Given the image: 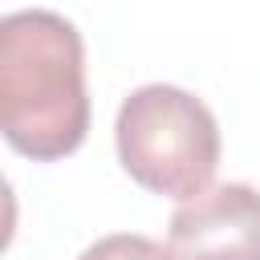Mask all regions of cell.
<instances>
[{
	"mask_svg": "<svg viewBox=\"0 0 260 260\" xmlns=\"http://www.w3.org/2000/svg\"><path fill=\"white\" fill-rule=\"evenodd\" d=\"M0 130L37 162L73 154L89 134L81 32L49 8L0 20Z\"/></svg>",
	"mask_w": 260,
	"mask_h": 260,
	"instance_id": "obj_1",
	"label": "cell"
},
{
	"mask_svg": "<svg viewBox=\"0 0 260 260\" xmlns=\"http://www.w3.org/2000/svg\"><path fill=\"white\" fill-rule=\"evenodd\" d=\"M118 162L126 175L167 199H195L211 187L219 167L215 114L179 85H138L114 122Z\"/></svg>",
	"mask_w": 260,
	"mask_h": 260,
	"instance_id": "obj_2",
	"label": "cell"
},
{
	"mask_svg": "<svg viewBox=\"0 0 260 260\" xmlns=\"http://www.w3.org/2000/svg\"><path fill=\"white\" fill-rule=\"evenodd\" d=\"M167 248L175 260H260V191L219 183L179 203Z\"/></svg>",
	"mask_w": 260,
	"mask_h": 260,
	"instance_id": "obj_3",
	"label": "cell"
},
{
	"mask_svg": "<svg viewBox=\"0 0 260 260\" xmlns=\"http://www.w3.org/2000/svg\"><path fill=\"white\" fill-rule=\"evenodd\" d=\"M77 260H175V252L162 248V244L150 240V236H138V232H114V236L93 240Z\"/></svg>",
	"mask_w": 260,
	"mask_h": 260,
	"instance_id": "obj_4",
	"label": "cell"
}]
</instances>
